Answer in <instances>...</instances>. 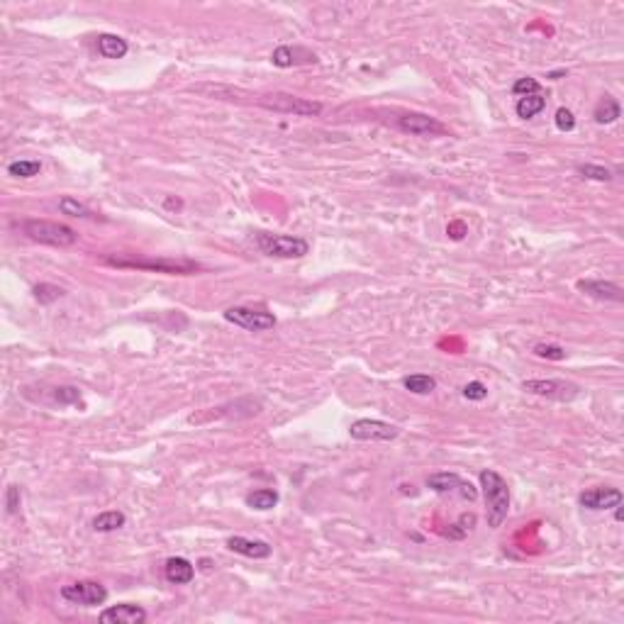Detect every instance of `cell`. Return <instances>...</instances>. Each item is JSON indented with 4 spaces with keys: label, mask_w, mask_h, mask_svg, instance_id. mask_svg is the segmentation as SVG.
Returning a JSON list of instances; mask_svg holds the SVG:
<instances>
[{
    "label": "cell",
    "mask_w": 624,
    "mask_h": 624,
    "mask_svg": "<svg viewBox=\"0 0 624 624\" xmlns=\"http://www.w3.org/2000/svg\"><path fill=\"white\" fill-rule=\"evenodd\" d=\"M271 64L278 69H291V66H305V64H317V56L305 47H291V44H281L271 54Z\"/></svg>",
    "instance_id": "7c38bea8"
},
{
    "label": "cell",
    "mask_w": 624,
    "mask_h": 624,
    "mask_svg": "<svg viewBox=\"0 0 624 624\" xmlns=\"http://www.w3.org/2000/svg\"><path fill=\"white\" fill-rule=\"evenodd\" d=\"M620 115H622L620 103H617L615 98H610V95H605V98L598 103V107H595L593 117H595V122H598V124H612Z\"/></svg>",
    "instance_id": "7402d4cb"
},
{
    "label": "cell",
    "mask_w": 624,
    "mask_h": 624,
    "mask_svg": "<svg viewBox=\"0 0 624 624\" xmlns=\"http://www.w3.org/2000/svg\"><path fill=\"white\" fill-rule=\"evenodd\" d=\"M20 500H22L20 488L18 485H10L8 493H5V507H8V515L18 512V510H20Z\"/></svg>",
    "instance_id": "d6a6232c"
},
{
    "label": "cell",
    "mask_w": 624,
    "mask_h": 624,
    "mask_svg": "<svg viewBox=\"0 0 624 624\" xmlns=\"http://www.w3.org/2000/svg\"><path fill=\"white\" fill-rule=\"evenodd\" d=\"M349 434L356 441H390L400 434V429L383 419H356L351 422Z\"/></svg>",
    "instance_id": "30bf717a"
},
{
    "label": "cell",
    "mask_w": 624,
    "mask_h": 624,
    "mask_svg": "<svg viewBox=\"0 0 624 624\" xmlns=\"http://www.w3.org/2000/svg\"><path fill=\"white\" fill-rule=\"evenodd\" d=\"M402 385L415 395H429V393H434L436 381L432 376H427V373H412V376L402 378Z\"/></svg>",
    "instance_id": "603a6c76"
},
{
    "label": "cell",
    "mask_w": 624,
    "mask_h": 624,
    "mask_svg": "<svg viewBox=\"0 0 624 624\" xmlns=\"http://www.w3.org/2000/svg\"><path fill=\"white\" fill-rule=\"evenodd\" d=\"M539 81L537 78H532V76H522V78H517V81H515V86H512V93L515 95H520V98H525V95H537L539 93Z\"/></svg>",
    "instance_id": "f546056e"
},
{
    "label": "cell",
    "mask_w": 624,
    "mask_h": 624,
    "mask_svg": "<svg viewBox=\"0 0 624 624\" xmlns=\"http://www.w3.org/2000/svg\"><path fill=\"white\" fill-rule=\"evenodd\" d=\"M127 517L120 512V510H107V512H100L98 517L93 520V529L100 532V534H107V532H117L124 527Z\"/></svg>",
    "instance_id": "ffe728a7"
},
{
    "label": "cell",
    "mask_w": 624,
    "mask_h": 624,
    "mask_svg": "<svg viewBox=\"0 0 624 624\" xmlns=\"http://www.w3.org/2000/svg\"><path fill=\"white\" fill-rule=\"evenodd\" d=\"M61 295H64V291H61L59 286H52V283H39V286L35 288V298L42 305L54 303V300H59Z\"/></svg>",
    "instance_id": "83f0119b"
},
{
    "label": "cell",
    "mask_w": 624,
    "mask_h": 624,
    "mask_svg": "<svg viewBox=\"0 0 624 624\" xmlns=\"http://www.w3.org/2000/svg\"><path fill=\"white\" fill-rule=\"evenodd\" d=\"M259 105L269 107V110H276V112H286V115H298V117H315L322 112V103L308 100V98H298V95H291V93L261 95Z\"/></svg>",
    "instance_id": "5b68a950"
},
{
    "label": "cell",
    "mask_w": 624,
    "mask_h": 624,
    "mask_svg": "<svg viewBox=\"0 0 624 624\" xmlns=\"http://www.w3.org/2000/svg\"><path fill=\"white\" fill-rule=\"evenodd\" d=\"M22 232H25L32 242L49 244V247H71V244H76L78 240L76 230H71L69 225L49 222V220H25V222H22Z\"/></svg>",
    "instance_id": "3957f363"
},
{
    "label": "cell",
    "mask_w": 624,
    "mask_h": 624,
    "mask_svg": "<svg viewBox=\"0 0 624 624\" xmlns=\"http://www.w3.org/2000/svg\"><path fill=\"white\" fill-rule=\"evenodd\" d=\"M564 76H566V69H559V71L547 73V78H552V81H559V78H564Z\"/></svg>",
    "instance_id": "e575fe53"
},
{
    "label": "cell",
    "mask_w": 624,
    "mask_h": 624,
    "mask_svg": "<svg viewBox=\"0 0 624 624\" xmlns=\"http://www.w3.org/2000/svg\"><path fill=\"white\" fill-rule=\"evenodd\" d=\"M225 320L247 332H266L271 327H276V317L271 312L254 308H230L225 310Z\"/></svg>",
    "instance_id": "52a82bcc"
},
{
    "label": "cell",
    "mask_w": 624,
    "mask_h": 624,
    "mask_svg": "<svg viewBox=\"0 0 624 624\" xmlns=\"http://www.w3.org/2000/svg\"><path fill=\"white\" fill-rule=\"evenodd\" d=\"M463 398H466V400H473V402L485 400V398H488V388H485V383H480V381H470V383H466V385H463Z\"/></svg>",
    "instance_id": "1f68e13d"
},
{
    "label": "cell",
    "mask_w": 624,
    "mask_h": 624,
    "mask_svg": "<svg viewBox=\"0 0 624 624\" xmlns=\"http://www.w3.org/2000/svg\"><path fill=\"white\" fill-rule=\"evenodd\" d=\"M578 502H581V507L593 510V512L615 510L622 505V490H617V488H590V490L581 493Z\"/></svg>",
    "instance_id": "8fae6325"
},
{
    "label": "cell",
    "mask_w": 624,
    "mask_h": 624,
    "mask_svg": "<svg viewBox=\"0 0 624 624\" xmlns=\"http://www.w3.org/2000/svg\"><path fill=\"white\" fill-rule=\"evenodd\" d=\"M522 388L532 395H539V398H549V400H559V402H569L578 395V385L571 381H564V378H532V381H525Z\"/></svg>",
    "instance_id": "8992f818"
},
{
    "label": "cell",
    "mask_w": 624,
    "mask_h": 624,
    "mask_svg": "<svg viewBox=\"0 0 624 624\" xmlns=\"http://www.w3.org/2000/svg\"><path fill=\"white\" fill-rule=\"evenodd\" d=\"M427 488H432V490L439 493V495H451V493H458V495H461L463 500H468V502H473L475 497H478L475 485H470L468 480H463L458 473H449V470L429 475Z\"/></svg>",
    "instance_id": "9c48e42d"
},
{
    "label": "cell",
    "mask_w": 624,
    "mask_h": 624,
    "mask_svg": "<svg viewBox=\"0 0 624 624\" xmlns=\"http://www.w3.org/2000/svg\"><path fill=\"white\" fill-rule=\"evenodd\" d=\"M480 488H483V497H485V507H488V525L493 529L502 525L507 520L510 512V488L507 480L502 478L497 470H480Z\"/></svg>",
    "instance_id": "6da1fadb"
},
{
    "label": "cell",
    "mask_w": 624,
    "mask_h": 624,
    "mask_svg": "<svg viewBox=\"0 0 624 624\" xmlns=\"http://www.w3.org/2000/svg\"><path fill=\"white\" fill-rule=\"evenodd\" d=\"M166 208H176V210H178V208H181V200H173V198H168V200H166Z\"/></svg>",
    "instance_id": "d590c367"
},
{
    "label": "cell",
    "mask_w": 624,
    "mask_h": 624,
    "mask_svg": "<svg viewBox=\"0 0 624 624\" xmlns=\"http://www.w3.org/2000/svg\"><path fill=\"white\" fill-rule=\"evenodd\" d=\"M59 210H61V215H69V217H90V210H88V205H83V203H78L76 198H71V195H66V198H61L59 200Z\"/></svg>",
    "instance_id": "484cf974"
},
{
    "label": "cell",
    "mask_w": 624,
    "mask_h": 624,
    "mask_svg": "<svg viewBox=\"0 0 624 624\" xmlns=\"http://www.w3.org/2000/svg\"><path fill=\"white\" fill-rule=\"evenodd\" d=\"M163 573H166V581L173 583V586H188L195 578V566L188 559H183V556H173V559L166 561Z\"/></svg>",
    "instance_id": "e0dca14e"
},
{
    "label": "cell",
    "mask_w": 624,
    "mask_h": 624,
    "mask_svg": "<svg viewBox=\"0 0 624 624\" xmlns=\"http://www.w3.org/2000/svg\"><path fill=\"white\" fill-rule=\"evenodd\" d=\"M257 247L266 257L274 259H303L310 252V244L303 237L291 235H271V232H259Z\"/></svg>",
    "instance_id": "277c9868"
},
{
    "label": "cell",
    "mask_w": 624,
    "mask_h": 624,
    "mask_svg": "<svg viewBox=\"0 0 624 624\" xmlns=\"http://www.w3.org/2000/svg\"><path fill=\"white\" fill-rule=\"evenodd\" d=\"M54 400L59 405H76V402H81V390L76 385H59V388H54Z\"/></svg>",
    "instance_id": "4316f807"
},
{
    "label": "cell",
    "mask_w": 624,
    "mask_h": 624,
    "mask_svg": "<svg viewBox=\"0 0 624 624\" xmlns=\"http://www.w3.org/2000/svg\"><path fill=\"white\" fill-rule=\"evenodd\" d=\"M42 171V163L37 158H20V161L8 163V176L13 178H35Z\"/></svg>",
    "instance_id": "cb8c5ba5"
},
{
    "label": "cell",
    "mask_w": 624,
    "mask_h": 624,
    "mask_svg": "<svg viewBox=\"0 0 624 624\" xmlns=\"http://www.w3.org/2000/svg\"><path fill=\"white\" fill-rule=\"evenodd\" d=\"M107 264L120 266V269H141V271H156V274L168 276H188L195 274L200 266L188 259H132V257H107Z\"/></svg>",
    "instance_id": "7a4b0ae2"
},
{
    "label": "cell",
    "mask_w": 624,
    "mask_h": 624,
    "mask_svg": "<svg viewBox=\"0 0 624 624\" xmlns=\"http://www.w3.org/2000/svg\"><path fill=\"white\" fill-rule=\"evenodd\" d=\"M578 173H581L583 178L598 181V183H607V181L615 178V173H612L610 168L598 166V163H581V166H578Z\"/></svg>",
    "instance_id": "d4e9b609"
},
{
    "label": "cell",
    "mask_w": 624,
    "mask_h": 624,
    "mask_svg": "<svg viewBox=\"0 0 624 624\" xmlns=\"http://www.w3.org/2000/svg\"><path fill=\"white\" fill-rule=\"evenodd\" d=\"M247 505L252 510H259V512H266V510H274L278 505V493L271 490V488H261V490H254L247 495Z\"/></svg>",
    "instance_id": "44dd1931"
},
{
    "label": "cell",
    "mask_w": 624,
    "mask_h": 624,
    "mask_svg": "<svg viewBox=\"0 0 624 624\" xmlns=\"http://www.w3.org/2000/svg\"><path fill=\"white\" fill-rule=\"evenodd\" d=\"M578 291L590 295L595 300H607V303H622L624 291L617 283L603 281V278H588V281H578Z\"/></svg>",
    "instance_id": "9a60e30c"
},
{
    "label": "cell",
    "mask_w": 624,
    "mask_h": 624,
    "mask_svg": "<svg viewBox=\"0 0 624 624\" xmlns=\"http://www.w3.org/2000/svg\"><path fill=\"white\" fill-rule=\"evenodd\" d=\"M544 107H547V98H544L542 93H537V95H525V98H520L517 105H515V112H517V117H522V120H532Z\"/></svg>",
    "instance_id": "d6986e66"
},
{
    "label": "cell",
    "mask_w": 624,
    "mask_h": 624,
    "mask_svg": "<svg viewBox=\"0 0 624 624\" xmlns=\"http://www.w3.org/2000/svg\"><path fill=\"white\" fill-rule=\"evenodd\" d=\"M463 232H466V230H463V225H461V222H453V225L449 227V235L453 237V240H461Z\"/></svg>",
    "instance_id": "836d02e7"
},
{
    "label": "cell",
    "mask_w": 624,
    "mask_h": 624,
    "mask_svg": "<svg viewBox=\"0 0 624 624\" xmlns=\"http://www.w3.org/2000/svg\"><path fill=\"white\" fill-rule=\"evenodd\" d=\"M100 622L103 624H141L146 622V610L132 603L112 605L100 612Z\"/></svg>",
    "instance_id": "4fadbf2b"
},
{
    "label": "cell",
    "mask_w": 624,
    "mask_h": 624,
    "mask_svg": "<svg viewBox=\"0 0 624 624\" xmlns=\"http://www.w3.org/2000/svg\"><path fill=\"white\" fill-rule=\"evenodd\" d=\"M534 354L539 359L547 361H564L566 359V349L559 347V344H534Z\"/></svg>",
    "instance_id": "f1b7e54d"
},
{
    "label": "cell",
    "mask_w": 624,
    "mask_h": 624,
    "mask_svg": "<svg viewBox=\"0 0 624 624\" xmlns=\"http://www.w3.org/2000/svg\"><path fill=\"white\" fill-rule=\"evenodd\" d=\"M61 598L69 600L73 605L95 607V605H103L107 600V590L100 586L98 581H78L61 588Z\"/></svg>",
    "instance_id": "ba28073f"
},
{
    "label": "cell",
    "mask_w": 624,
    "mask_h": 624,
    "mask_svg": "<svg viewBox=\"0 0 624 624\" xmlns=\"http://www.w3.org/2000/svg\"><path fill=\"white\" fill-rule=\"evenodd\" d=\"M227 549L247 559H269L271 556V544L261 542V539H247V537H230L227 539Z\"/></svg>",
    "instance_id": "2e32d148"
},
{
    "label": "cell",
    "mask_w": 624,
    "mask_h": 624,
    "mask_svg": "<svg viewBox=\"0 0 624 624\" xmlns=\"http://www.w3.org/2000/svg\"><path fill=\"white\" fill-rule=\"evenodd\" d=\"M554 122H556V129H561V132H571V129L576 127V117H573L569 107H559Z\"/></svg>",
    "instance_id": "4dcf8cb0"
},
{
    "label": "cell",
    "mask_w": 624,
    "mask_h": 624,
    "mask_svg": "<svg viewBox=\"0 0 624 624\" xmlns=\"http://www.w3.org/2000/svg\"><path fill=\"white\" fill-rule=\"evenodd\" d=\"M95 47H98V54L105 56V59H122V56L129 52V44L124 42L122 37L107 35V32H105V35H98Z\"/></svg>",
    "instance_id": "ac0fdd59"
},
{
    "label": "cell",
    "mask_w": 624,
    "mask_h": 624,
    "mask_svg": "<svg viewBox=\"0 0 624 624\" xmlns=\"http://www.w3.org/2000/svg\"><path fill=\"white\" fill-rule=\"evenodd\" d=\"M398 127L402 132L417 134V137H424V134H441L444 132V124H441L436 117L422 115V112H410V115H400L398 117Z\"/></svg>",
    "instance_id": "5bb4252c"
}]
</instances>
